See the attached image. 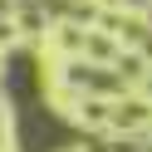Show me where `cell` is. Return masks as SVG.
I'll list each match as a JSON object with an SVG mask.
<instances>
[{
	"instance_id": "6da1fadb",
	"label": "cell",
	"mask_w": 152,
	"mask_h": 152,
	"mask_svg": "<svg viewBox=\"0 0 152 152\" xmlns=\"http://www.w3.org/2000/svg\"><path fill=\"white\" fill-rule=\"evenodd\" d=\"M15 108H20V152H64V147L79 142V132L64 128V123L54 118L39 98L15 103Z\"/></svg>"
}]
</instances>
